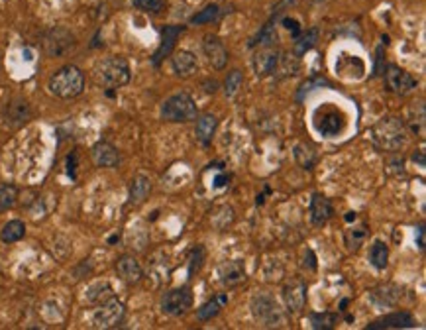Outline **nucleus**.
I'll list each match as a JSON object with an SVG mask.
<instances>
[{"label": "nucleus", "mask_w": 426, "mask_h": 330, "mask_svg": "<svg viewBox=\"0 0 426 330\" xmlns=\"http://www.w3.org/2000/svg\"><path fill=\"white\" fill-rule=\"evenodd\" d=\"M418 248H420V250L425 248V226L418 228Z\"/></svg>", "instance_id": "ea45409f"}, {"label": "nucleus", "mask_w": 426, "mask_h": 330, "mask_svg": "<svg viewBox=\"0 0 426 330\" xmlns=\"http://www.w3.org/2000/svg\"><path fill=\"white\" fill-rule=\"evenodd\" d=\"M218 16H220V8H218L216 4H209V6H204L200 12H197L191 18V24H195V26H199V24H211Z\"/></svg>", "instance_id": "7c9ffc66"}, {"label": "nucleus", "mask_w": 426, "mask_h": 330, "mask_svg": "<svg viewBox=\"0 0 426 330\" xmlns=\"http://www.w3.org/2000/svg\"><path fill=\"white\" fill-rule=\"evenodd\" d=\"M344 116L340 110L336 108H324V110H319L317 114V130H319L324 138H332V136H338L344 128Z\"/></svg>", "instance_id": "9b49d317"}, {"label": "nucleus", "mask_w": 426, "mask_h": 330, "mask_svg": "<svg viewBox=\"0 0 426 330\" xmlns=\"http://www.w3.org/2000/svg\"><path fill=\"white\" fill-rule=\"evenodd\" d=\"M18 200V187L12 183H0V211L12 209Z\"/></svg>", "instance_id": "cd10ccee"}, {"label": "nucleus", "mask_w": 426, "mask_h": 330, "mask_svg": "<svg viewBox=\"0 0 426 330\" xmlns=\"http://www.w3.org/2000/svg\"><path fill=\"white\" fill-rule=\"evenodd\" d=\"M50 93L59 99H75L85 91V75L79 67L65 65L55 71L47 85Z\"/></svg>", "instance_id": "f03ea898"}, {"label": "nucleus", "mask_w": 426, "mask_h": 330, "mask_svg": "<svg viewBox=\"0 0 426 330\" xmlns=\"http://www.w3.org/2000/svg\"><path fill=\"white\" fill-rule=\"evenodd\" d=\"M228 303V295L226 293H220V295H216V297H213L211 301H206V303L200 307L199 311H197V317H199V320H202V322H206V320H211L213 317H216L222 309H224V305Z\"/></svg>", "instance_id": "5701e85b"}, {"label": "nucleus", "mask_w": 426, "mask_h": 330, "mask_svg": "<svg viewBox=\"0 0 426 330\" xmlns=\"http://www.w3.org/2000/svg\"><path fill=\"white\" fill-rule=\"evenodd\" d=\"M283 24H285V28H287V30H291V32H293L295 38H297V36L301 34L299 22H297V20H293V18H285V20H283Z\"/></svg>", "instance_id": "58836bf2"}, {"label": "nucleus", "mask_w": 426, "mask_h": 330, "mask_svg": "<svg viewBox=\"0 0 426 330\" xmlns=\"http://www.w3.org/2000/svg\"><path fill=\"white\" fill-rule=\"evenodd\" d=\"M216 126H218V118L206 112V114H200L197 118V140H199L202 145H209L213 142V136L216 132Z\"/></svg>", "instance_id": "4be33fe9"}, {"label": "nucleus", "mask_w": 426, "mask_h": 330, "mask_svg": "<svg viewBox=\"0 0 426 330\" xmlns=\"http://www.w3.org/2000/svg\"><path fill=\"white\" fill-rule=\"evenodd\" d=\"M193 303V295L191 289L183 285V287H177V289L167 291L161 299V311L165 315H171V317H179L187 313V309Z\"/></svg>", "instance_id": "6e6552de"}, {"label": "nucleus", "mask_w": 426, "mask_h": 330, "mask_svg": "<svg viewBox=\"0 0 426 330\" xmlns=\"http://www.w3.org/2000/svg\"><path fill=\"white\" fill-rule=\"evenodd\" d=\"M202 50L206 53L209 61L214 69H224L228 63V52L224 48V43L220 38H216L213 34L204 36V41H202Z\"/></svg>", "instance_id": "2eb2a0df"}, {"label": "nucleus", "mask_w": 426, "mask_h": 330, "mask_svg": "<svg viewBox=\"0 0 426 330\" xmlns=\"http://www.w3.org/2000/svg\"><path fill=\"white\" fill-rule=\"evenodd\" d=\"M73 45H75V36L63 26L50 30L43 38V50L50 57H59L69 52Z\"/></svg>", "instance_id": "0eeeda50"}, {"label": "nucleus", "mask_w": 426, "mask_h": 330, "mask_svg": "<svg viewBox=\"0 0 426 330\" xmlns=\"http://www.w3.org/2000/svg\"><path fill=\"white\" fill-rule=\"evenodd\" d=\"M181 32H183V26H165L161 30V43L160 48H158V52L153 53V59H151L153 65L158 67L167 55H171L175 43H177V38L181 36Z\"/></svg>", "instance_id": "f3484780"}, {"label": "nucleus", "mask_w": 426, "mask_h": 330, "mask_svg": "<svg viewBox=\"0 0 426 330\" xmlns=\"http://www.w3.org/2000/svg\"><path fill=\"white\" fill-rule=\"evenodd\" d=\"M149 191H151V181H149V177H146V175H138V177H134L132 185H130V203H132V205L144 203L147 198V195H149Z\"/></svg>", "instance_id": "b1692460"}, {"label": "nucleus", "mask_w": 426, "mask_h": 330, "mask_svg": "<svg viewBox=\"0 0 426 330\" xmlns=\"http://www.w3.org/2000/svg\"><path fill=\"white\" fill-rule=\"evenodd\" d=\"M171 65H173V71L179 75V77L187 79V77H193V75L197 73V69H199V61H197L195 53L187 52V50H181V52H177L173 55Z\"/></svg>", "instance_id": "aec40b11"}, {"label": "nucleus", "mask_w": 426, "mask_h": 330, "mask_svg": "<svg viewBox=\"0 0 426 330\" xmlns=\"http://www.w3.org/2000/svg\"><path fill=\"white\" fill-rule=\"evenodd\" d=\"M383 75H385L387 89H389L391 93L405 96V94L413 93L414 89H416V81H414L405 69H401V67L389 65Z\"/></svg>", "instance_id": "1a4fd4ad"}, {"label": "nucleus", "mask_w": 426, "mask_h": 330, "mask_svg": "<svg viewBox=\"0 0 426 330\" xmlns=\"http://www.w3.org/2000/svg\"><path fill=\"white\" fill-rule=\"evenodd\" d=\"M275 41H277V32H275V28H273V24H266V26L262 28V32L253 38V41H250V45H252V48H255V45L271 48V45H275Z\"/></svg>", "instance_id": "c756f323"}, {"label": "nucleus", "mask_w": 426, "mask_h": 330, "mask_svg": "<svg viewBox=\"0 0 426 330\" xmlns=\"http://www.w3.org/2000/svg\"><path fill=\"white\" fill-rule=\"evenodd\" d=\"M202 260H204V250L200 246H197L195 250L191 251V256H189V278H193L202 267Z\"/></svg>", "instance_id": "4c0bfd02"}, {"label": "nucleus", "mask_w": 426, "mask_h": 330, "mask_svg": "<svg viewBox=\"0 0 426 330\" xmlns=\"http://www.w3.org/2000/svg\"><path fill=\"white\" fill-rule=\"evenodd\" d=\"M218 278H220V283H222L224 287H238L240 283L246 281L244 264L238 262V260L224 262V264L218 267Z\"/></svg>", "instance_id": "a211bd4d"}, {"label": "nucleus", "mask_w": 426, "mask_h": 330, "mask_svg": "<svg viewBox=\"0 0 426 330\" xmlns=\"http://www.w3.org/2000/svg\"><path fill=\"white\" fill-rule=\"evenodd\" d=\"M283 299L291 313H301L306 303V285L301 279H293L283 287Z\"/></svg>", "instance_id": "ddd939ff"}, {"label": "nucleus", "mask_w": 426, "mask_h": 330, "mask_svg": "<svg viewBox=\"0 0 426 330\" xmlns=\"http://www.w3.org/2000/svg\"><path fill=\"white\" fill-rule=\"evenodd\" d=\"M94 79L98 85L107 87V89H118L128 85L132 79L130 65L124 57H107L103 59L98 65L94 67Z\"/></svg>", "instance_id": "f257e3e1"}, {"label": "nucleus", "mask_w": 426, "mask_h": 330, "mask_svg": "<svg viewBox=\"0 0 426 330\" xmlns=\"http://www.w3.org/2000/svg\"><path fill=\"white\" fill-rule=\"evenodd\" d=\"M91 158H93L96 167H116L120 163V154L118 149L108 142H98L91 149Z\"/></svg>", "instance_id": "dca6fc26"}, {"label": "nucleus", "mask_w": 426, "mask_h": 330, "mask_svg": "<svg viewBox=\"0 0 426 330\" xmlns=\"http://www.w3.org/2000/svg\"><path fill=\"white\" fill-rule=\"evenodd\" d=\"M226 177H224V175H218V177H216V179H214V187H224L226 185Z\"/></svg>", "instance_id": "a19ab883"}, {"label": "nucleus", "mask_w": 426, "mask_h": 330, "mask_svg": "<svg viewBox=\"0 0 426 330\" xmlns=\"http://www.w3.org/2000/svg\"><path fill=\"white\" fill-rule=\"evenodd\" d=\"M252 313L255 320L262 322L264 327H281L285 322V317L281 313L277 301L269 295H264V293L253 297Z\"/></svg>", "instance_id": "39448f33"}, {"label": "nucleus", "mask_w": 426, "mask_h": 330, "mask_svg": "<svg viewBox=\"0 0 426 330\" xmlns=\"http://www.w3.org/2000/svg\"><path fill=\"white\" fill-rule=\"evenodd\" d=\"M295 158H297V161H299L305 169H310L312 163H315V159H317V154H315L312 147H306L305 144H299L295 147Z\"/></svg>", "instance_id": "2f4dec72"}, {"label": "nucleus", "mask_w": 426, "mask_h": 330, "mask_svg": "<svg viewBox=\"0 0 426 330\" xmlns=\"http://www.w3.org/2000/svg\"><path fill=\"white\" fill-rule=\"evenodd\" d=\"M281 53L271 45V48H262L259 52L253 55V69L257 77H267L271 73H275V69L279 67Z\"/></svg>", "instance_id": "f8f14e48"}, {"label": "nucleus", "mask_w": 426, "mask_h": 330, "mask_svg": "<svg viewBox=\"0 0 426 330\" xmlns=\"http://www.w3.org/2000/svg\"><path fill=\"white\" fill-rule=\"evenodd\" d=\"M310 322L315 329L328 330L338 324V317L334 313H322V315H310Z\"/></svg>", "instance_id": "72a5a7b5"}, {"label": "nucleus", "mask_w": 426, "mask_h": 330, "mask_svg": "<svg viewBox=\"0 0 426 330\" xmlns=\"http://www.w3.org/2000/svg\"><path fill=\"white\" fill-rule=\"evenodd\" d=\"M328 85H330V83L324 79V77H315V79L305 81V83L299 87L297 101H303V99H305V94H308L310 91H315V89H322V87H328Z\"/></svg>", "instance_id": "c9c22d12"}, {"label": "nucleus", "mask_w": 426, "mask_h": 330, "mask_svg": "<svg viewBox=\"0 0 426 330\" xmlns=\"http://www.w3.org/2000/svg\"><path fill=\"white\" fill-rule=\"evenodd\" d=\"M373 142L385 152H397L407 142V130L403 120L395 116H385L381 118L372 130Z\"/></svg>", "instance_id": "7ed1b4c3"}, {"label": "nucleus", "mask_w": 426, "mask_h": 330, "mask_svg": "<svg viewBox=\"0 0 426 330\" xmlns=\"http://www.w3.org/2000/svg\"><path fill=\"white\" fill-rule=\"evenodd\" d=\"M368 236V230L365 226H360V228H352L346 232V246L350 250H358L361 246V242Z\"/></svg>", "instance_id": "f704fd0d"}, {"label": "nucleus", "mask_w": 426, "mask_h": 330, "mask_svg": "<svg viewBox=\"0 0 426 330\" xmlns=\"http://www.w3.org/2000/svg\"><path fill=\"white\" fill-rule=\"evenodd\" d=\"M387 260H389V246L383 240H375L372 250H370V262L377 269H385Z\"/></svg>", "instance_id": "a878e982"}, {"label": "nucleus", "mask_w": 426, "mask_h": 330, "mask_svg": "<svg viewBox=\"0 0 426 330\" xmlns=\"http://www.w3.org/2000/svg\"><path fill=\"white\" fill-rule=\"evenodd\" d=\"M134 6L147 14H161L165 8V0H134Z\"/></svg>", "instance_id": "e433bc0d"}, {"label": "nucleus", "mask_w": 426, "mask_h": 330, "mask_svg": "<svg viewBox=\"0 0 426 330\" xmlns=\"http://www.w3.org/2000/svg\"><path fill=\"white\" fill-rule=\"evenodd\" d=\"M124 315H126L124 305L116 297H110L108 301L98 303V307L94 309L93 327L94 329H114L124 320Z\"/></svg>", "instance_id": "423d86ee"}, {"label": "nucleus", "mask_w": 426, "mask_h": 330, "mask_svg": "<svg viewBox=\"0 0 426 330\" xmlns=\"http://www.w3.org/2000/svg\"><path fill=\"white\" fill-rule=\"evenodd\" d=\"M242 81H244V77H242V71H238V69L228 73L226 81H224V93H226V96H234L240 91Z\"/></svg>", "instance_id": "473e14b6"}, {"label": "nucleus", "mask_w": 426, "mask_h": 330, "mask_svg": "<svg viewBox=\"0 0 426 330\" xmlns=\"http://www.w3.org/2000/svg\"><path fill=\"white\" fill-rule=\"evenodd\" d=\"M317 41H319V30H317V28H310V30H306L303 34H299V36L295 38V55H297V57L305 55L308 50L315 48Z\"/></svg>", "instance_id": "393cba45"}, {"label": "nucleus", "mask_w": 426, "mask_h": 330, "mask_svg": "<svg viewBox=\"0 0 426 330\" xmlns=\"http://www.w3.org/2000/svg\"><path fill=\"white\" fill-rule=\"evenodd\" d=\"M116 274L128 285H136L144 278V269L134 256H120L116 260Z\"/></svg>", "instance_id": "4468645a"}, {"label": "nucleus", "mask_w": 426, "mask_h": 330, "mask_svg": "<svg viewBox=\"0 0 426 330\" xmlns=\"http://www.w3.org/2000/svg\"><path fill=\"white\" fill-rule=\"evenodd\" d=\"M2 116H4V122L6 126L10 128H22L24 124L30 122L32 118V108H30V103L22 96H16L10 103H6L4 110H2Z\"/></svg>", "instance_id": "9d476101"}, {"label": "nucleus", "mask_w": 426, "mask_h": 330, "mask_svg": "<svg viewBox=\"0 0 426 330\" xmlns=\"http://www.w3.org/2000/svg\"><path fill=\"white\" fill-rule=\"evenodd\" d=\"M334 209L332 203L324 195H312V200H310V220L315 226H322L326 225L330 218H332Z\"/></svg>", "instance_id": "6ab92c4d"}, {"label": "nucleus", "mask_w": 426, "mask_h": 330, "mask_svg": "<svg viewBox=\"0 0 426 330\" xmlns=\"http://www.w3.org/2000/svg\"><path fill=\"white\" fill-rule=\"evenodd\" d=\"M161 118L167 122H191L197 118V105L187 93L173 94L161 106Z\"/></svg>", "instance_id": "20e7f679"}, {"label": "nucleus", "mask_w": 426, "mask_h": 330, "mask_svg": "<svg viewBox=\"0 0 426 330\" xmlns=\"http://www.w3.org/2000/svg\"><path fill=\"white\" fill-rule=\"evenodd\" d=\"M414 327V318L409 313H391L387 317L373 320L368 330H383V329H411Z\"/></svg>", "instance_id": "412c9836"}, {"label": "nucleus", "mask_w": 426, "mask_h": 330, "mask_svg": "<svg viewBox=\"0 0 426 330\" xmlns=\"http://www.w3.org/2000/svg\"><path fill=\"white\" fill-rule=\"evenodd\" d=\"M87 297H89V301L94 305L105 303L110 297H114V289H112L108 283H96V285H93L91 289L87 291Z\"/></svg>", "instance_id": "c85d7f7f"}, {"label": "nucleus", "mask_w": 426, "mask_h": 330, "mask_svg": "<svg viewBox=\"0 0 426 330\" xmlns=\"http://www.w3.org/2000/svg\"><path fill=\"white\" fill-rule=\"evenodd\" d=\"M24 234H26V226H24V223H22V220H10V223L4 225L0 238H2V242L12 244V242L22 240Z\"/></svg>", "instance_id": "bb28decb"}]
</instances>
